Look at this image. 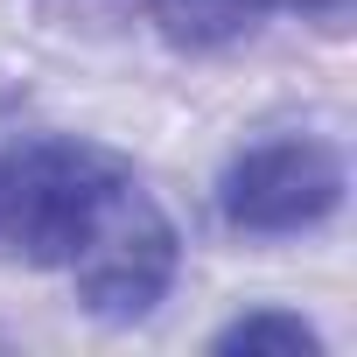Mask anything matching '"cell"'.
<instances>
[{"mask_svg":"<svg viewBox=\"0 0 357 357\" xmlns=\"http://www.w3.org/2000/svg\"><path fill=\"white\" fill-rule=\"evenodd\" d=\"M126 175L133 168L91 140L8 147L0 154V252L22 266H70Z\"/></svg>","mask_w":357,"mask_h":357,"instance_id":"6da1fadb","label":"cell"},{"mask_svg":"<svg viewBox=\"0 0 357 357\" xmlns=\"http://www.w3.org/2000/svg\"><path fill=\"white\" fill-rule=\"evenodd\" d=\"M175 259H183V245H175V225L168 211L133 183H119V197L105 204V218L91 225V238L77 245L70 273H77V301L105 322H140L168 287H175Z\"/></svg>","mask_w":357,"mask_h":357,"instance_id":"7a4b0ae2","label":"cell"},{"mask_svg":"<svg viewBox=\"0 0 357 357\" xmlns=\"http://www.w3.org/2000/svg\"><path fill=\"white\" fill-rule=\"evenodd\" d=\"M218 204H225V218L238 231H259V238L308 231V225H322L343 204V154L329 140H301V133L294 140L245 147L225 168Z\"/></svg>","mask_w":357,"mask_h":357,"instance_id":"3957f363","label":"cell"},{"mask_svg":"<svg viewBox=\"0 0 357 357\" xmlns=\"http://www.w3.org/2000/svg\"><path fill=\"white\" fill-rule=\"evenodd\" d=\"M273 0H147V15L161 22V36L175 50H218V43H238Z\"/></svg>","mask_w":357,"mask_h":357,"instance_id":"277c9868","label":"cell"},{"mask_svg":"<svg viewBox=\"0 0 357 357\" xmlns=\"http://www.w3.org/2000/svg\"><path fill=\"white\" fill-rule=\"evenodd\" d=\"M218 350H294V357H315L322 336L301 322V315H280V308H259V315H238L218 329Z\"/></svg>","mask_w":357,"mask_h":357,"instance_id":"5b68a950","label":"cell"},{"mask_svg":"<svg viewBox=\"0 0 357 357\" xmlns=\"http://www.w3.org/2000/svg\"><path fill=\"white\" fill-rule=\"evenodd\" d=\"M294 8H301L308 22H322V29H343V22H350V0H294Z\"/></svg>","mask_w":357,"mask_h":357,"instance_id":"8992f818","label":"cell"}]
</instances>
